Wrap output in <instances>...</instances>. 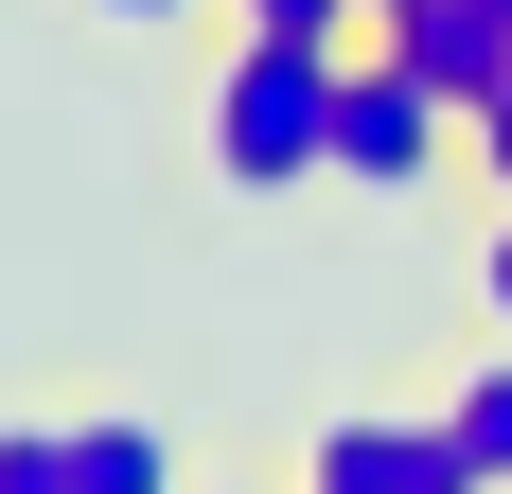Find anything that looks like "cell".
Masks as SVG:
<instances>
[{
	"label": "cell",
	"mask_w": 512,
	"mask_h": 494,
	"mask_svg": "<svg viewBox=\"0 0 512 494\" xmlns=\"http://www.w3.org/2000/svg\"><path fill=\"white\" fill-rule=\"evenodd\" d=\"M71 494H177V442H159L142 406H89L71 424Z\"/></svg>",
	"instance_id": "5b68a950"
},
{
	"label": "cell",
	"mask_w": 512,
	"mask_h": 494,
	"mask_svg": "<svg viewBox=\"0 0 512 494\" xmlns=\"http://www.w3.org/2000/svg\"><path fill=\"white\" fill-rule=\"evenodd\" d=\"M336 53L354 36H248V18H230V53H212V89H195V142H212L230 195L336 177Z\"/></svg>",
	"instance_id": "6da1fadb"
},
{
	"label": "cell",
	"mask_w": 512,
	"mask_h": 494,
	"mask_svg": "<svg viewBox=\"0 0 512 494\" xmlns=\"http://www.w3.org/2000/svg\"><path fill=\"white\" fill-rule=\"evenodd\" d=\"M389 36H407V71H424L442 106H460V124H477V106L512 89V0H407Z\"/></svg>",
	"instance_id": "277c9868"
},
{
	"label": "cell",
	"mask_w": 512,
	"mask_h": 494,
	"mask_svg": "<svg viewBox=\"0 0 512 494\" xmlns=\"http://www.w3.org/2000/svg\"><path fill=\"white\" fill-rule=\"evenodd\" d=\"M0 494H71V424H0Z\"/></svg>",
	"instance_id": "52a82bcc"
},
{
	"label": "cell",
	"mask_w": 512,
	"mask_h": 494,
	"mask_svg": "<svg viewBox=\"0 0 512 494\" xmlns=\"http://www.w3.org/2000/svg\"><path fill=\"white\" fill-rule=\"evenodd\" d=\"M477 300H495V336H512V195H495V230H477Z\"/></svg>",
	"instance_id": "9c48e42d"
},
{
	"label": "cell",
	"mask_w": 512,
	"mask_h": 494,
	"mask_svg": "<svg viewBox=\"0 0 512 494\" xmlns=\"http://www.w3.org/2000/svg\"><path fill=\"white\" fill-rule=\"evenodd\" d=\"M477 177H495V195H512V89L477 106Z\"/></svg>",
	"instance_id": "30bf717a"
},
{
	"label": "cell",
	"mask_w": 512,
	"mask_h": 494,
	"mask_svg": "<svg viewBox=\"0 0 512 494\" xmlns=\"http://www.w3.org/2000/svg\"><path fill=\"white\" fill-rule=\"evenodd\" d=\"M389 18H407V0H371V36H389Z\"/></svg>",
	"instance_id": "7c38bea8"
},
{
	"label": "cell",
	"mask_w": 512,
	"mask_h": 494,
	"mask_svg": "<svg viewBox=\"0 0 512 494\" xmlns=\"http://www.w3.org/2000/svg\"><path fill=\"white\" fill-rule=\"evenodd\" d=\"M89 18H106V36H159V18H195V0H89Z\"/></svg>",
	"instance_id": "8fae6325"
},
{
	"label": "cell",
	"mask_w": 512,
	"mask_h": 494,
	"mask_svg": "<svg viewBox=\"0 0 512 494\" xmlns=\"http://www.w3.org/2000/svg\"><path fill=\"white\" fill-rule=\"evenodd\" d=\"M442 424H460V477H477V494H512V353H477L460 389H442Z\"/></svg>",
	"instance_id": "8992f818"
},
{
	"label": "cell",
	"mask_w": 512,
	"mask_h": 494,
	"mask_svg": "<svg viewBox=\"0 0 512 494\" xmlns=\"http://www.w3.org/2000/svg\"><path fill=\"white\" fill-rule=\"evenodd\" d=\"M442 159H477V124L407 71V36H354L336 53V177H354V195H424Z\"/></svg>",
	"instance_id": "7a4b0ae2"
},
{
	"label": "cell",
	"mask_w": 512,
	"mask_h": 494,
	"mask_svg": "<svg viewBox=\"0 0 512 494\" xmlns=\"http://www.w3.org/2000/svg\"><path fill=\"white\" fill-rule=\"evenodd\" d=\"M301 494H477V477H460V424L442 406H336L301 442Z\"/></svg>",
	"instance_id": "3957f363"
},
{
	"label": "cell",
	"mask_w": 512,
	"mask_h": 494,
	"mask_svg": "<svg viewBox=\"0 0 512 494\" xmlns=\"http://www.w3.org/2000/svg\"><path fill=\"white\" fill-rule=\"evenodd\" d=\"M248 36H371V0H230Z\"/></svg>",
	"instance_id": "ba28073f"
}]
</instances>
